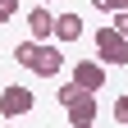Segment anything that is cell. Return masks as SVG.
I'll return each mask as SVG.
<instances>
[{"mask_svg":"<svg viewBox=\"0 0 128 128\" xmlns=\"http://www.w3.org/2000/svg\"><path fill=\"white\" fill-rule=\"evenodd\" d=\"M96 60H101V64H114V69H119V64H128V37H124V32H114V28H96Z\"/></svg>","mask_w":128,"mask_h":128,"instance_id":"obj_1","label":"cell"},{"mask_svg":"<svg viewBox=\"0 0 128 128\" xmlns=\"http://www.w3.org/2000/svg\"><path fill=\"white\" fill-rule=\"evenodd\" d=\"M60 64H64V55H60V41H41L28 69L37 73V78H60Z\"/></svg>","mask_w":128,"mask_h":128,"instance_id":"obj_2","label":"cell"},{"mask_svg":"<svg viewBox=\"0 0 128 128\" xmlns=\"http://www.w3.org/2000/svg\"><path fill=\"white\" fill-rule=\"evenodd\" d=\"M32 101H37V96H32L23 82H14V87L0 92V114H5V119H18V114H28V110H32Z\"/></svg>","mask_w":128,"mask_h":128,"instance_id":"obj_3","label":"cell"},{"mask_svg":"<svg viewBox=\"0 0 128 128\" xmlns=\"http://www.w3.org/2000/svg\"><path fill=\"white\" fill-rule=\"evenodd\" d=\"M73 82L96 96V92L105 87V64H101V60H78V64H73Z\"/></svg>","mask_w":128,"mask_h":128,"instance_id":"obj_4","label":"cell"},{"mask_svg":"<svg viewBox=\"0 0 128 128\" xmlns=\"http://www.w3.org/2000/svg\"><path fill=\"white\" fill-rule=\"evenodd\" d=\"M64 110H69V128H92L96 124V96L92 92H82L78 101H69Z\"/></svg>","mask_w":128,"mask_h":128,"instance_id":"obj_5","label":"cell"},{"mask_svg":"<svg viewBox=\"0 0 128 128\" xmlns=\"http://www.w3.org/2000/svg\"><path fill=\"white\" fill-rule=\"evenodd\" d=\"M50 28H55V14L46 9V5H37L28 14V37L32 41H50Z\"/></svg>","mask_w":128,"mask_h":128,"instance_id":"obj_6","label":"cell"},{"mask_svg":"<svg viewBox=\"0 0 128 128\" xmlns=\"http://www.w3.org/2000/svg\"><path fill=\"white\" fill-rule=\"evenodd\" d=\"M50 37L64 46V41H78L82 37V18H78V14H60L55 18V28H50Z\"/></svg>","mask_w":128,"mask_h":128,"instance_id":"obj_7","label":"cell"},{"mask_svg":"<svg viewBox=\"0 0 128 128\" xmlns=\"http://www.w3.org/2000/svg\"><path fill=\"white\" fill-rule=\"evenodd\" d=\"M37 46H41V41H32V37H28V41H18V46H14V64H23V69H28L32 55H37Z\"/></svg>","mask_w":128,"mask_h":128,"instance_id":"obj_8","label":"cell"},{"mask_svg":"<svg viewBox=\"0 0 128 128\" xmlns=\"http://www.w3.org/2000/svg\"><path fill=\"white\" fill-rule=\"evenodd\" d=\"M78 96H82V87H78V82H64V87H60V105H69V101H78Z\"/></svg>","mask_w":128,"mask_h":128,"instance_id":"obj_9","label":"cell"},{"mask_svg":"<svg viewBox=\"0 0 128 128\" xmlns=\"http://www.w3.org/2000/svg\"><path fill=\"white\" fill-rule=\"evenodd\" d=\"M114 119H119V124L128 128V92H124V96H119V101H114Z\"/></svg>","mask_w":128,"mask_h":128,"instance_id":"obj_10","label":"cell"},{"mask_svg":"<svg viewBox=\"0 0 128 128\" xmlns=\"http://www.w3.org/2000/svg\"><path fill=\"white\" fill-rule=\"evenodd\" d=\"M96 9H105V14H114V9H128V0H92Z\"/></svg>","mask_w":128,"mask_h":128,"instance_id":"obj_11","label":"cell"},{"mask_svg":"<svg viewBox=\"0 0 128 128\" xmlns=\"http://www.w3.org/2000/svg\"><path fill=\"white\" fill-rule=\"evenodd\" d=\"M110 28H114V32H124V37H128V9H114V23H110Z\"/></svg>","mask_w":128,"mask_h":128,"instance_id":"obj_12","label":"cell"},{"mask_svg":"<svg viewBox=\"0 0 128 128\" xmlns=\"http://www.w3.org/2000/svg\"><path fill=\"white\" fill-rule=\"evenodd\" d=\"M0 9H5L9 18H14V14H18V0H0Z\"/></svg>","mask_w":128,"mask_h":128,"instance_id":"obj_13","label":"cell"},{"mask_svg":"<svg viewBox=\"0 0 128 128\" xmlns=\"http://www.w3.org/2000/svg\"><path fill=\"white\" fill-rule=\"evenodd\" d=\"M0 23H9V14H5V9H0Z\"/></svg>","mask_w":128,"mask_h":128,"instance_id":"obj_14","label":"cell"},{"mask_svg":"<svg viewBox=\"0 0 128 128\" xmlns=\"http://www.w3.org/2000/svg\"><path fill=\"white\" fill-rule=\"evenodd\" d=\"M0 128H14V124H0Z\"/></svg>","mask_w":128,"mask_h":128,"instance_id":"obj_15","label":"cell"},{"mask_svg":"<svg viewBox=\"0 0 128 128\" xmlns=\"http://www.w3.org/2000/svg\"><path fill=\"white\" fill-rule=\"evenodd\" d=\"M41 5H50V0H41Z\"/></svg>","mask_w":128,"mask_h":128,"instance_id":"obj_16","label":"cell"},{"mask_svg":"<svg viewBox=\"0 0 128 128\" xmlns=\"http://www.w3.org/2000/svg\"><path fill=\"white\" fill-rule=\"evenodd\" d=\"M92 128H96V124H92Z\"/></svg>","mask_w":128,"mask_h":128,"instance_id":"obj_17","label":"cell"}]
</instances>
